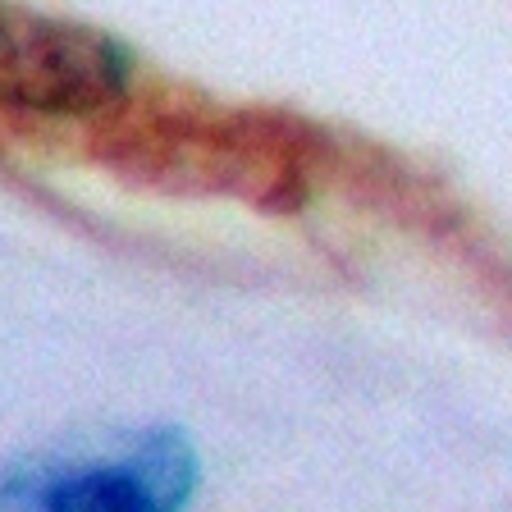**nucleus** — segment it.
I'll list each match as a JSON object with an SVG mask.
<instances>
[{
  "mask_svg": "<svg viewBox=\"0 0 512 512\" xmlns=\"http://www.w3.org/2000/svg\"><path fill=\"white\" fill-rule=\"evenodd\" d=\"M197 458L179 430H101L0 476V512H183Z\"/></svg>",
  "mask_w": 512,
  "mask_h": 512,
  "instance_id": "nucleus-1",
  "label": "nucleus"
},
{
  "mask_svg": "<svg viewBox=\"0 0 512 512\" xmlns=\"http://www.w3.org/2000/svg\"><path fill=\"white\" fill-rule=\"evenodd\" d=\"M128 60L83 23L0 5V106L32 115H92L119 101Z\"/></svg>",
  "mask_w": 512,
  "mask_h": 512,
  "instance_id": "nucleus-2",
  "label": "nucleus"
}]
</instances>
